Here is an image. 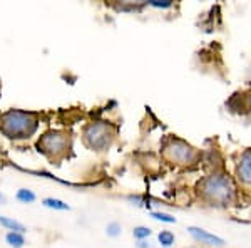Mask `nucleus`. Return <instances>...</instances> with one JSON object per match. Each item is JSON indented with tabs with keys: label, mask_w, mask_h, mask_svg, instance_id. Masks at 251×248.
Here are the masks:
<instances>
[{
	"label": "nucleus",
	"mask_w": 251,
	"mask_h": 248,
	"mask_svg": "<svg viewBox=\"0 0 251 248\" xmlns=\"http://www.w3.org/2000/svg\"><path fill=\"white\" fill-rule=\"evenodd\" d=\"M37 116L34 113L10 109L0 116V129L5 136L12 139H22V137L32 136L37 129Z\"/></svg>",
	"instance_id": "obj_1"
},
{
	"label": "nucleus",
	"mask_w": 251,
	"mask_h": 248,
	"mask_svg": "<svg viewBox=\"0 0 251 248\" xmlns=\"http://www.w3.org/2000/svg\"><path fill=\"white\" fill-rule=\"evenodd\" d=\"M15 198H17L19 202H22V203H34L35 202V193L30 191V190H25V188H22V190L17 191Z\"/></svg>",
	"instance_id": "obj_11"
},
{
	"label": "nucleus",
	"mask_w": 251,
	"mask_h": 248,
	"mask_svg": "<svg viewBox=\"0 0 251 248\" xmlns=\"http://www.w3.org/2000/svg\"><path fill=\"white\" fill-rule=\"evenodd\" d=\"M201 193L206 200H209L211 203H218V204H225L233 202L234 198V188L231 184V181L226 176L221 175H213L208 176L206 180L201 181L199 184Z\"/></svg>",
	"instance_id": "obj_2"
},
{
	"label": "nucleus",
	"mask_w": 251,
	"mask_h": 248,
	"mask_svg": "<svg viewBox=\"0 0 251 248\" xmlns=\"http://www.w3.org/2000/svg\"><path fill=\"white\" fill-rule=\"evenodd\" d=\"M238 178L243 184L251 186V149L241 155V159L238 163Z\"/></svg>",
	"instance_id": "obj_7"
},
{
	"label": "nucleus",
	"mask_w": 251,
	"mask_h": 248,
	"mask_svg": "<svg viewBox=\"0 0 251 248\" xmlns=\"http://www.w3.org/2000/svg\"><path fill=\"white\" fill-rule=\"evenodd\" d=\"M0 225L5 226L7 230L15 231V233H22V235L25 233V230H27L21 222H17V220H14V218H9V216H0Z\"/></svg>",
	"instance_id": "obj_8"
},
{
	"label": "nucleus",
	"mask_w": 251,
	"mask_h": 248,
	"mask_svg": "<svg viewBox=\"0 0 251 248\" xmlns=\"http://www.w3.org/2000/svg\"><path fill=\"white\" fill-rule=\"evenodd\" d=\"M5 203V196L2 195V193H0V204H3Z\"/></svg>",
	"instance_id": "obj_18"
},
{
	"label": "nucleus",
	"mask_w": 251,
	"mask_h": 248,
	"mask_svg": "<svg viewBox=\"0 0 251 248\" xmlns=\"http://www.w3.org/2000/svg\"><path fill=\"white\" fill-rule=\"evenodd\" d=\"M67 146H69L67 135L62 131L45 133L37 143L39 151H42L44 155H49V156H61L62 153L67 151Z\"/></svg>",
	"instance_id": "obj_4"
},
{
	"label": "nucleus",
	"mask_w": 251,
	"mask_h": 248,
	"mask_svg": "<svg viewBox=\"0 0 251 248\" xmlns=\"http://www.w3.org/2000/svg\"><path fill=\"white\" fill-rule=\"evenodd\" d=\"M136 247H137V248H152L147 242H144V240H139V242L136 243Z\"/></svg>",
	"instance_id": "obj_17"
},
{
	"label": "nucleus",
	"mask_w": 251,
	"mask_h": 248,
	"mask_svg": "<svg viewBox=\"0 0 251 248\" xmlns=\"http://www.w3.org/2000/svg\"><path fill=\"white\" fill-rule=\"evenodd\" d=\"M114 131L107 123H91L84 129V141L91 149L104 151L111 146Z\"/></svg>",
	"instance_id": "obj_3"
},
{
	"label": "nucleus",
	"mask_w": 251,
	"mask_h": 248,
	"mask_svg": "<svg viewBox=\"0 0 251 248\" xmlns=\"http://www.w3.org/2000/svg\"><path fill=\"white\" fill-rule=\"evenodd\" d=\"M121 230H123V228H121V225L117 222H112V223H109L107 225V228H105V233L109 235V237H119L121 235Z\"/></svg>",
	"instance_id": "obj_14"
},
{
	"label": "nucleus",
	"mask_w": 251,
	"mask_h": 248,
	"mask_svg": "<svg viewBox=\"0 0 251 248\" xmlns=\"http://www.w3.org/2000/svg\"><path fill=\"white\" fill-rule=\"evenodd\" d=\"M188 231L191 233V237L194 240H198V242L205 243V245H209V247H223L225 245V240L216 237V235L209 233V231L206 230H201V228L198 226H189L188 228Z\"/></svg>",
	"instance_id": "obj_6"
},
{
	"label": "nucleus",
	"mask_w": 251,
	"mask_h": 248,
	"mask_svg": "<svg viewBox=\"0 0 251 248\" xmlns=\"http://www.w3.org/2000/svg\"><path fill=\"white\" fill-rule=\"evenodd\" d=\"M164 153L171 161H176V163L181 164L189 163L194 158V149L181 139H171L169 144L164 148Z\"/></svg>",
	"instance_id": "obj_5"
},
{
	"label": "nucleus",
	"mask_w": 251,
	"mask_h": 248,
	"mask_svg": "<svg viewBox=\"0 0 251 248\" xmlns=\"http://www.w3.org/2000/svg\"><path fill=\"white\" fill-rule=\"evenodd\" d=\"M132 235H134V238L137 240H144L151 237V230H149L147 226H136L134 230H132Z\"/></svg>",
	"instance_id": "obj_13"
},
{
	"label": "nucleus",
	"mask_w": 251,
	"mask_h": 248,
	"mask_svg": "<svg viewBox=\"0 0 251 248\" xmlns=\"http://www.w3.org/2000/svg\"><path fill=\"white\" fill-rule=\"evenodd\" d=\"M5 242L14 248H22L23 245H25V238H23V235L15 233V231H9V233H7Z\"/></svg>",
	"instance_id": "obj_10"
},
{
	"label": "nucleus",
	"mask_w": 251,
	"mask_h": 248,
	"mask_svg": "<svg viewBox=\"0 0 251 248\" xmlns=\"http://www.w3.org/2000/svg\"><path fill=\"white\" fill-rule=\"evenodd\" d=\"M45 208H50V210H59V211H65V210H70V206L67 203H64L62 200H57V198H45L42 202Z\"/></svg>",
	"instance_id": "obj_9"
},
{
	"label": "nucleus",
	"mask_w": 251,
	"mask_h": 248,
	"mask_svg": "<svg viewBox=\"0 0 251 248\" xmlns=\"http://www.w3.org/2000/svg\"><path fill=\"white\" fill-rule=\"evenodd\" d=\"M149 5L158 7V9H169L172 2L171 0H149Z\"/></svg>",
	"instance_id": "obj_16"
},
{
	"label": "nucleus",
	"mask_w": 251,
	"mask_h": 248,
	"mask_svg": "<svg viewBox=\"0 0 251 248\" xmlns=\"http://www.w3.org/2000/svg\"><path fill=\"white\" fill-rule=\"evenodd\" d=\"M158 240H159V243H161L163 247L169 248V247L172 245V243H174V235H172L171 231L164 230V231H161V233H159Z\"/></svg>",
	"instance_id": "obj_12"
},
{
	"label": "nucleus",
	"mask_w": 251,
	"mask_h": 248,
	"mask_svg": "<svg viewBox=\"0 0 251 248\" xmlns=\"http://www.w3.org/2000/svg\"><path fill=\"white\" fill-rule=\"evenodd\" d=\"M151 216L154 220H159V222H164V223H176V218L167 213H161V211H154V213H151Z\"/></svg>",
	"instance_id": "obj_15"
}]
</instances>
